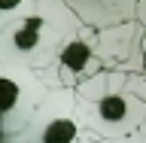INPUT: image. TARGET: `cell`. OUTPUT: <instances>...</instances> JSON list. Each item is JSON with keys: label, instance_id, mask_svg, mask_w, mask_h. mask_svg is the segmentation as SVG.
Wrapping results in <instances>:
<instances>
[{"label": "cell", "instance_id": "2", "mask_svg": "<svg viewBox=\"0 0 146 143\" xmlns=\"http://www.w3.org/2000/svg\"><path fill=\"white\" fill-rule=\"evenodd\" d=\"M76 94L88 128L104 143L134 140L146 122V91L137 88V76L125 70H98L76 85Z\"/></svg>", "mask_w": 146, "mask_h": 143}, {"label": "cell", "instance_id": "7", "mask_svg": "<svg viewBox=\"0 0 146 143\" xmlns=\"http://www.w3.org/2000/svg\"><path fill=\"white\" fill-rule=\"evenodd\" d=\"M137 21L146 25V0H137Z\"/></svg>", "mask_w": 146, "mask_h": 143}, {"label": "cell", "instance_id": "5", "mask_svg": "<svg viewBox=\"0 0 146 143\" xmlns=\"http://www.w3.org/2000/svg\"><path fill=\"white\" fill-rule=\"evenodd\" d=\"M94 34H98V31L85 25L70 43L64 46V52L58 55L46 70H40L49 85H73V88H76L82 79H88V76H94V73L100 70L104 58H100V52H98Z\"/></svg>", "mask_w": 146, "mask_h": 143}, {"label": "cell", "instance_id": "8", "mask_svg": "<svg viewBox=\"0 0 146 143\" xmlns=\"http://www.w3.org/2000/svg\"><path fill=\"white\" fill-rule=\"evenodd\" d=\"M140 55H143V73H146V25H143V40H140Z\"/></svg>", "mask_w": 146, "mask_h": 143}, {"label": "cell", "instance_id": "3", "mask_svg": "<svg viewBox=\"0 0 146 143\" xmlns=\"http://www.w3.org/2000/svg\"><path fill=\"white\" fill-rule=\"evenodd\" d=\"M52 88L36 67L0 58V140L18 143L36 107Z\"/></svg>", "mask_w": 146, "mask_h": 143}, {"label": "cell", "instance_id": "6", "mask_svg": "<svg viewBox=\"0 0 146 143\" xmlns=\"http://www.w3.org/2000/svg\"><path fill=\"white\" fill-rule=\"evenodd\" d=\"M76 15L94 31L137 21V0H67Z\"/></svg>", "mask_w": 146, "mask_h": 143}, {"label": "cell", "instance_id": "1", "mask_svg": "<svg viewBox=\"0 0 146 143\" xmlns=\"http://www.w3.org/2000/svg\"><path fill=\"white\" fill-rule=\"evenodd\" d=\"M82 27L85 21L67 0H34L0 18V58L46 70Z\"/></svg>", "mask_w": 146, "mask_h": 143}, {"label": "cell", "instance_id": "4", "mask_svg": "<svg viewBox=\"0 0 146 143\" xmlns=\"http://www.w3.org/2000/svg\"><path fill=\"white\" fill-rule=\"evenodd\" d=\"M100 140L79 110L73 85H52L18 143H94Z\"/></svg>", "mask_w": 146, "mask_h": 143}]
</instances>
